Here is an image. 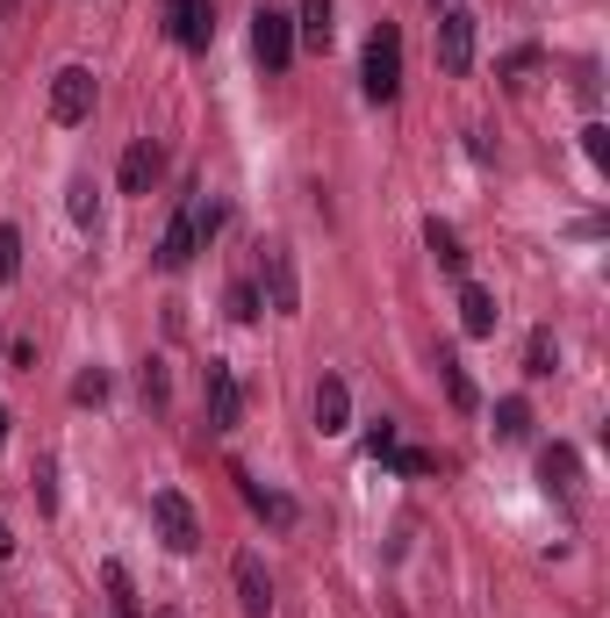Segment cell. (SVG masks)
Masks as SVG:
<instances>
[{"label":"cell","instance_id":"cell-7","mask_svg":"<svg viewBox=\"0 0 610 618\" xmlns=\"http://www.w3.org/2000/svg\"><path fill=\"white\" fill-rule=\"evenodd\" d=\"M194 252H202V223H194V202H180L165 237H159V274H187Z\"/></svg>","mask_w":610,"mask_h":618},{"label":"cell","instance_id":"cell-12","mask_svg":"<svg viewBox=\"0 0 610 618\" xmlns=\"http://www.w3.org/2000/svg\"><path fill=\"white\" fill-rule=\"evenodd\" d=\"M159 173H165V152H159V144H151V138H136L130 144V152H122V194H151V188H159Z\"/></svg>","mask_w":610,"mask_h":618},{"label":"cell","instance_id":"cell-24","mask_svg":"<svg viewBox=\"0 0 610 618\" xmlns=\"http://www.w3.org/2000/svg\"><path fill=\"white\" fill-rule=\"evenodd\" d=\"M65 209H72V223H94V180H72V188H65Z\"/></svg>","mask_w":610,"mask_h":618},{"label":"cell","instance_id":"cell-27","mask_svg":"<svg viewBox=\"0 0 610 618\" xmlns=\"http://www.w3.org/2000/svg\"><path fill=\"white\" fill-rule=\"evenodd\" d=\"M231 316H237V324H258V288H252V281H237V288H231Z\"/></svg>","mask_w":610,"mask_h":618},{"label":"cell","instance_id":"cell-11","mask_svg":"<svg viewBox=\"0 0 610 618\" xmlns=\"http://www.w3.org/2000/svg\"><path fill=\"white\" fill-rule=\"evenodd\" d=\"M266 303L281 316L302 310V281H295V252H287V245H266Z\"/></svg>","mask_w":610,"mask_h":618},{"label":"cell","instance_id":"cell-18","mask_svg":"<svg viewBox=\"0 0 610 618\" xmlns=\"http://www.w3.org/2000/svg\"><path fill=\"white\" fill-rule=\"evenodd\" d=\"M525 432H531V403L525 396H502L496 403V439L510 446V439H525Z\"/></svg>","mask_w":610,"mask_h":618},{"label":"cell","instance_id":"cell-19","mask_svg":"<svg viewBox=\"0 0 610 618\" xmlns=\"http://www.w3.org/2000/svg\"><path fill=\"white\" fill-rule=\"evenodd\" d=\"M101 590H109L115 618H136V590H130V568H122V561H109V568H101Z\"/></svg>","mask_w":610,"mask_h":618},{"label":"cell","instance_id":"cell-4","mask_svg":"<svg viewBox=\"0 0 610 618\" xmlns=\"http://www.w3.org/2000/svg\"><path fill=\"white\" fill-rule=\"evenodd\" d=\"M94 101H101L94 72H87V65H58V80H51V123H87Z\"/></svg>","mask_w":610,"mask_h":618},{"label":"cell","instance_id":"cell-16","mask_svg":"<svg viewBox=\"0 0 610 618\" xmlns=\"http://www.w3.org/2000/svg\"><path fill=\"white\" fill-rule=\"evenodd\" d=\"M438 382H446V396H453V411H481V396H475V382H467V367H460V353H438Z\"/></svg>","mask_w":610,"mask_h":618},{"label":"cell","instance_id":"cell-23","mask_svg":"<svg viewBox=\"0 0 610 618\" xmlns=\"http://www.w3.org/2000/svg\"><path fill=\"white\" fill-rule=\"evenodd\" d=\"M388 467H395V475H431V467H438V454H424V446H395V454H388Z\"/></svg>","mask_w":610,"mask_h":618},{"label":"cell","instance_id":"cell-28","mask_svg":"<svg viewBox=\"0 0 610 618\" xmlns=\"http://www.w3.org/2000/svg\"><path fill=\"white\" fill-rule=\"evenodd\" d=\"M582 152H589V165H597V173L610 165V130H603V123H589V130H582Z\"/></svg>","mask_w":610,"mask_h":618},{"label":"cell","instance_id":"cell-33","mask_svg":"<svg viewBox=\"0 0 610 618\" xmlns=\"http://www.w3.org/2000/svg\"><path fill=\"white\" fill-rule=\"evenodd\" d=\"M0 446H8V403H0Z\"/></svg>","mask_w":610,"mask_h":618},{"label":"cell","instance_id":"cell-21","mask_svg":"<svg viewBox=\"0 0 610 618\" xmlns=\"http://www.w3.org/2000/svg\"><path fill=\"white\" fill-rule=\"evenodd\" d=\"M553 367H560V345H553V331H531V345H525V374H539V382H546Z\"/></svg>","mask_w":610,"mask_h":618},{"label":"cell","instance_id":"cell-15","mask_svg":"<svg viewBox=\"0 0 610 618\" xmlns=\"http://www.w3.org/2000/svg\"><path fill=\"white\" fill-rule=\"evenodd\" d=\"M424 245L438 252V266H446L453 281H467V252H460V237H453V223H438V216H431V223H424Z\"/></svg>","mask_w":610,"mask_h":618},{"label":"cell","instance_id":"cell-13","mask_svg":"<svg viewBox=\"0 0 610 618\" xmlns=\"http://www.w3.org/2000/svg\"><path fill=\"white\" fill-rule=\"evenodd\" d=\"M460 331L467 338H488V331H496V295L475 288V281H460Z\"/></svg>","mask_w":610,"mask_h":618},{"label":"cell","instance_id":"cell-26","mask_svg":"<svg viewBox=\"0 0 610 618\" xmlns=\"http://www.w3.org/2000/svg\"><path fill=\"white\" fill-rule=\"evenodd\" d=\"M366 454H374V460L395 454V417H374V425H366Z\"/></svg>","mask_w":610,"mask_h":618},{"label":"cell","instance_id":"cell-6","mask_svg":"<svg viewBox=\"0 0 610 618\" xmlns=\"http://www.w3.org/2000/svg\"><path fill=\"white\" fill-rule=\"evenodd\" d=\"M202 388H209V425H216V432H237V425H244V388H237V367H231V359H209Z\"/></svg>","mask_w":610,"mask_h":618},{"label":"cell","instance_id":"cell-5","mask_svg":"<svg viewBox=\"0 0 610 618\" xmlns=\"http://www.w3.org/2000/svg\"><path fill=\"white\" fill-rule=\"evenodd\" d=\"M165 37L180 51H209L216 43V0H165Z\"/></svg>","mask_w":610,"mask_h":618},{"label":"cell","instance_id":"cell-17","mask_svg":"<svg viewBox=\"0 0 610 618\" xmlns=\"http://www.w3.org/2000/svg\"><path fill=\"white\" fill-rule=\"evenodd\" d=\"M295 43H316V51L331 43V0H302L295 8Z\"/></svg>","mask_w":610,"mask_h":618},{"label":"cell","instance_id":"cell-3","mask_svg":"<svg viewBox=\"0 0 610 618\" xmlns=\"http://www.w3.org/2000/svg\"><path fill=\"white\" fill-rule=\"evenodd\" d=\"M151 525H159L165 554H194V547H202V518H194V504H187L180 489H159V496H151Z\"/></svg>","mask_w":610,"mask_h":618},{"label":"cell","instance_id":"cell-8","mask_svg":"<svg viewBox=\"0 0 610 618\" xmlns=\"http://www.w3.org/2000/svg\"><path fill=\"white\" fill-rule=\"evenodd\" d=\"M438 65H446L453 80L475 65V14H467V8H446V14H438Z\"/></svg>","mask_w":610,"mask_h":618},{"label":"cell","instance_id":"cell-31","mask_svg":"<svg viewBox=\"0 0 610 618\" xmlns=\"http://www.w3.org/2000/svg\"><path fill=\"white\" fill-rule=\"evenodd\" d=\"M37 504H43V510H58V489H51V460L37 467Z\"/></svg>","mask_w":610,"mask_h":618},{"label":"cell","instance_id":"cell-1","mask_svg":"<svg viewBox=\"0 0 610 618\" xmlns=\"http://www.w3.org/2000/svg\"><path fill=\"white\" fill-rule=\"evenodd\" d=\"M359 87H366V101H374V109H388V101L403 94V29H395V22H380L374 37H366Z\"/></svg>","mask_w":610,"mask_h":618},{"label":"cell","instance_id":"cell-32","mask_svg":"<svg viewBox=\"0 0 610 618\" xmlns=\"http://www.w3.org/2000/svg\"><path fill=\"white\" fill-rule=\"evenodd\" d=\"M8 554H14V533H8V518H0V561H8Z\"/></svg>","mask_w":610,"mask_h":618},{"label":"cell","instance_id":"cell-9","mask_svg":"<svg viewBox=\"0 0 610 618\" xmlns=\"http://www.w3.org/2000/svg\"><path fill=\"white\" fill-rule=\"evenodd\" d=\"M231 582H237V611H244V618H266V611H273V576H266V561H258V554H237V561H231Z\"/></svg>","mask_w":610,"mask_h":618},{"label":"cell","instance_id":"cell-29","mask_svg":"<svg viewBox=\"0 0 610 618\" xmlns=\"http://www.w3.org/2000/svg\"><path fill=\"white\" fill-rule=\"evenodd\" d=\"M531 72H539V51H510V65H502V80H510V87H531Z\"/></svg>","mask_w":610,"mask_h":618},{"label":"cell","instance_id":"cell-22","mask_svg":"<svg viewBox=\"0 0 610 618\" xmlns=\"http://www.w3.org/2000/svg\"><path fill=\"white\" fill-rule=\"evenodd\" d=\"M14 274H22V231H14V223H0V288H8Z\"/></svg>","mask_w":610,"mask_h":618},{"label":"cell","instance_id":"cell-20","mask_svg":"<svg viewBox=\"0 0 610 618\" xmlns=\"http://www.w3.org/2000/svg\"><path fill=\"white\" fill-rule=\"evenodd\" d=\"M539 475H546V489L568 496V489H575V454H568V446H546V454H539Z\"/></svg>","mask_w":610,"mask_h":618},{"label":"cell","instance_id":"cell-34","mask_svg":"<svg viewBox=\"0 0 610 618\" xmlns=\"http://www.w3.org/2000/svg\"><path fill=\"white\" fill-rule=\"evenodd\" d=\"M8 8H14V0H0V14H8Z\"/></svg>","mask_w":610,"mask_h":618},{"label":"cell","instance_id":"cell-25","mask_svg":"<svg viewBox=\"0 0 610 618\" xmlns=\"http://www.w3.org/2000/svg\"><path fill=\"white\" fill-rule=\"evenodd\" d=\"M72 403H109V374H101V367H87L80 382H72Z\"/></svg>","mask_w":610,"mask_h":618},{"label":"cell","instance_id":"cell-2","mask_svg":"<svg viewBox=\"0 0 610 618\" xmlns=\"http://www.w3.org/2000/svg\"><path fill=\"white\" fill-rule=\"evenodd\" d=\"M295 51H302V43H295V14L258 8V14H252V58H258L266 72H287V65H295Z\"/></svg>","mask_w":610,"mask_h":618},{"label":"cell","instance_id":"cell-10","mask_svg":"<svg viewBox=\"0 0 610 618\" xmlns=\"http://www.w3.org/2000/svg\"><path fill=\"white\" fill-rule=\"evenodd\" d=\"M316 432H324V439L353 432V388H345V374H324V382H316Z\"/></svg>","mask_w":610,"mask_h":618},{"label":"cell","instance_id":"cell-30","mask_svg":"<svg viewBox=\"0 0 610 618\" xmlns=\"http://www.w3.org/2000/svg\"><path fill=\"white\" fill-rule=\"evenodd\" d=\"M144 396L165 403V359H144Z\"/></svg>","mask_w":610,"mask_h":618},{"label":"cell","instance_id":"cell-14","mask_svg":"<svg viewBox=\"0 0 610 618\" xmlns=\"http://www.w3.org/2000/svg\"><path fill=\"white\" fill-rule=\"evenodd\" d=\"M237 482H244V504H252V510H258V518H266V525H281V533H287V525L302 518V510H295V496H281V489H258L252 475H237Z\"/></svg>","mask_w":610,"mask_h":618}]
</instances>
